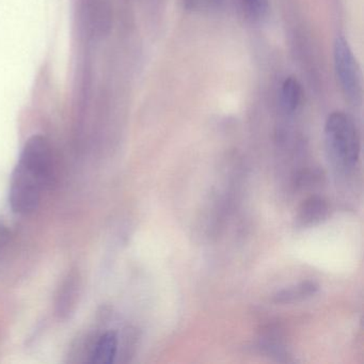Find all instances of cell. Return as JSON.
Returning a JSON list of instances; mask_svg holds the SVG:
<instances>
[{
    "label": "cell",
    "mask_w": 364,
    "mask_h": 364,
    "mask_svg": "<svg viewBox=\"0 0 364 364\" xmlns=\"http://www.w3.org/2000/svg\"><path fill=\"white\" fill-rule=\"evenodd\" d=\"M53 178L52 148L42 136L31 137L21 153L10 183L9 203L16 214L35 212Z\"/></svg>",
    "instance_id": "6da1fadb"
},
{
    "label": "cell",
    "mask_w": 364,
    "mask_h": 364,
    "mask_svg": "<svg viewBox=\"0 0 364 364\" xmlns=\"http://www.w3.org/2000/svg\"><path fill=\"white\" fill-rule=\"evenodd\" d=\"M326 146L332 159L340 165L349 167L359 159L360 137L350 116L334 112L325 123Z\"/></svg>",
    "instance_id": "7a4b0ae2"
},
{
    "label": "cell",
    "mask_w": 364,
    "mask_h": 364,
    "mask_svg": "<svg viewBox=\"0 0 364 364\" xmlns=\"http://www.w3.org/2000/svg\"><path fill=\"white\" fill-rule=\"evenodd\" d=\"M334 71L341 90L349 102L358 104L362 100V75L359 63L345 38L334 42Z\"/></svg>",
    "instance_id": "3957f363"
},
{
    "label": "cell",
    "mask_w": 364,
    "mask_h": 364,
    "mask_svg": "<svg viewBox=\"0 0 364 364\" xmlns=\"http://www.w3.org/2000/svg\"><path fill=\"white\" fill-rule=\"evenodd\" d=\"M328 204L323 198L311 197L302 202L298 210L297 223L301 227H311L325 220Z\"/></svg>",
    "instance_id": "277c9868"
},
{
    "label": "cell",
    "mask_w": 364,
    "mask_h": 364,
    "mask_svg": "<svg viewBox=\"0 0 364 364\" xmlns=\"http://www.w3.org/2000/svg\"><path fill=\"white\" fill-rule=\"evenodd\" d=\"M119 340L116 332L108 331L97 338L91 350V362L95 364H110L118 353Z\"/></svg>",
    "instance_id": "5b68a950"
},
{
    "label": "cell",
    "mask_w": 364,
    "mask_h": 364,
    "mask_svg": "<svg viewBox=\"0 0 364 364\" xmlns=\"http://www.w3.org/2000/svg\"><path fill=\"white\" fill-rule=\"evenodd\" d=\"M78 282L80 280L77 274L72 272L63 283V289H60V294H59L58 304H57L60 316L67 317L73 312V308L77 299L78 289H80Z\"/></svg>",
    "instance_id": "8992f818"
},
{
    "label": "cell",
    "mask_w": 364,
    "mask_h": 364,
    "mask_svg": "<svg viewBox=\"0 0 364 364\" xmlns=\"http://www.w3.org/2000/svg\"><path fill=\"white\" fill-rule=\"evenodd\" d=\"M318 291V285L312 281L299 283L293 287L281 289L274 294V301L277 304H291V302L300 301L315 295Z\"/></svg>",
    "instance_id": "52a82bcc"
},
{
    "label": "cell",
    "mask_w": 364,
    "mask_h": 364,
    "mask_svg": "<svg viewBox=\"0 0 364 364\" xmlns=\"http://www.w3.org/2000/svg\"><path fill=\"white\" fill-rule=\"evenodd\" d=\"M302 100V88L297 78L289 76L281 86V103L287 112H294Z\"/></svg>",
    "instance_id": "ba28073f"
},
{
    "label": "cell",
    "mask_w": 364,
    "mask_h": 364,
    "mask_svg": "<svg viewBox=\"0 0 364 364\" xmlns=\"http://www.w3.org/2000/svg\"><path fill=\"white\" fill-rule=\"evenodd\" d=\"M247 11L255 18H261L267 11L268 0H242Z\"/></svg>",
    "instance_id": "9c48e42d"
},
{
    "label": "cell",
    "mask_w": 364,
    "mask_h": 364,
    "mask_svg": "<svg viewBox=\"0 0 364 364\" xmlns=\"http://www.w3.org/2000/svg\"><path fill=\"white\" fill-rule=\"evenodd\" d=\"M10 233L7 225L0 220V251L3 250L7 246L9 242Z\"/></svg>",
    "instance_id": "30bf717a"
}]
</instances>
